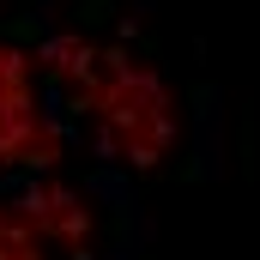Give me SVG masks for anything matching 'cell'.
I'll return each mask as SVG.
<instances>
[{
    "label": "cell",
    "mask_w": 260,
    "mask_h": 260,
    "mask_svg": "<svg viewBox=\"0 0 260 260\" xmlns=\"http://www.w3.org/2000/svg\"><path fill=\"white\" fill-rule=\"evenodd\" d=\"M79 121H91V139L103 157H121L151 170L176 145V97L151 61H133L127 49H97L91 79L67 97Z\"/></svg>",
    "instance_id": "1"
}]
</instances>
